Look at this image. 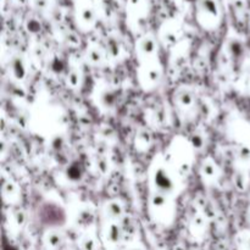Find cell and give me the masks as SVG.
I'll use <instances>...</instances> for the list:
<instances>
[{
  "instance_id": "4fadbf2b",
  "label": "cell",
  "mask_w": 250,
  "mask_h": 250,
  "mask_svg": "<svg viewBox=\"0 0 250 250\" xmlns=\"http://www.w3.org/2000/svg\"><path fill=\"white\" fill-rule=\"evenodd\" d=\"M126 215V207L120 199L105 200L99 208V216L102 217V221L121 222Z\"/></svg>"
},
{
  "instance_id": "5b68a950",
  "label": "cell",
  "mask_w": 250,
  "mask_h": 250,
  "mask_svg": "<svg viewBox=\"0 0 250 250\" xmlns=\"http://www.w3.org/2000/svg\"><path fill=\"white\" fill-rule=\"evenodd\" d=\"M102 15L98 0H75L72 2V19L76 28L82 33L93 31Z\"/></svg>"
},
{
  "instance_id": "ffe728a7",
  "label": "cell",
  "mask_w": 250,
  "mask_h": 250,
  "mask_svg": "<svg viewBox=\"0 0 250 250\" xmlns=\"http://www.w3.org/2000/svg\"><path fill=\"white\" fill-rule=\"evenodd\" d=\"M105 53H106L107 60L120 61L124 59L125 45L119 37H109L104 44Z\"/></svg>"
},
{
  "instance_id": "5bb4252c",
  "label": "cell",
  "mask_w": 250,
  "mask_h": 250,
  "mask_svg": "<svg viewBox=\"0 0 250 250\" xmlns=\"http://www.w3.org/2000/svg\"><path fill=\"white\" fill-rule=\"evenodd\" d=\"M7 71H9V76L15 82H23L29 72L27 59L23 55H21V54H15V55H12L9 59Z\"/></svg>"
},
{
  "instance_id": "cb8c5ba5",
  "label": "cell",
  "mask_w": 250,
  "mask_h": 250,
  "mask_svg": "<svg viewBox=\"0 0 250 250\" xmlns=\"http://www.w3.org/2000/svg\"><path fill=\"white\" fill-rule=\"evenodd\" d=\"M41 19L42 17H39L38 15L33 14V12H31V14L24 19L23 26L27 33L31 34V36H37V34L41 33L42 28H43V24H42Z\"/></svg>"
},
{
  "instance_id": "9c48e42d",
  "label": "cell",
  "mask_w": 250,
  "mask_h": 250,
  "mask_svg": "<svg viewBox=\"0 0 250 250\" xmlns=\"http://www.w3.org/2000/svg\"><path fill=\"white\" fill-rule=\"evenodd\" d=\"M99 237L104 249H117L126 239V233L121 222L103 221Z\"/></svg>"
},
{
  "instance_id": "4dcf8cb0",
  "label": "cell",
  "mask_w": 250,
  "mask_h": 250,
  "mask_svg": "<svg viewBox=\"0 0 250 250\" xmlns=\"http://www.w3.org/2000/svg\"><path fill=\"white\" fill-rule=\"evenodd\" d=\"M71 1H72V2H73V1H75V0H71Z\"/></svg>"
},
{
  "instance_id": "8992f818",
  "label": "cell",
  "mask_w": 250,
  "mask_h": 250,
  "mask_svg": "<svg viewBox=\"0 0 250 250\" xmlns=\"http://www.w3.org/2000/svg\"><path fill=\"white\" fill-rule=\"evenodd\" d=\"M164 73L165 70L159 59L138 62L137 82L144 92H153L163 82Z\"/></svg>"
},
{
  "instance_id": "d6986e66",
  "label": "cell",
  "mask_w": 250,
  "mask_h": 250,
  "mask_svg": "<svg viewBox=\"0 0 250 250\" xmlns=\"http://www.w3.org/2000/svg\"><path fill=\"white\" fill-rule=\"evenodd\" d=\"M1 193L2 199L6 204L16 205L21 199V189L19 188L17 183L10 177H2Z\"/></svg>"
},
{
  "instance_id": "e0dca14e",
  "label": "cell",
  "mask_w": 250,
  "mask_h": 250,
  "mask_svg": "<svg viewBox=\"0 0 250 250\" xmlns=\"http://www.w3.org/2000/svg\"><path fill=\"white\" fill-rule=\"evenodd\" d=\"M83 60L92 67H100L107 61L104 45L98 43H90L83 53Z\"/></svg>"
},
{
  "instance_id": "3957f363",
  "label": "cell",
  "mask_w": 250,
  "mask_h": 250,
  "mask_svg": "<svg viewBox=\"0 0 250 250\" xmlns=\"http://www.w3.org/2000/svg\"><path fill=\"white\" fill-rule=\"evenodd\" d=\"M175 199L176 198L170 195L149 192L146 209L149 217L154 224L161 227L172 226L177 215V205Z\"/></svg>"
},
{
  "instance_id": "83f0119b",
  "label": "cell",
  "mask_w": 250,
  "mask_h": 250,
  "mask_svg": "<svg viewBox=\"0 0 250 250\" xmlns=\"http://www.w3.org/2000/svg\"><path fill=\"white\" fill-rule=\"evenodd\" d=\"M122 250H148V249H146V247L144 246L143 243L134 241V242H129V243L127 244V246Z\"/></svg>"
},
{
  "instance_id": "603a6c76",
  "label": "cell",
  "mask_w": 250,
  "mask_h": 250,
  "mask_svg": "<svg viewBox=\"0 0 250 250\" xmlns=\"http://www.w3.org/2000/svg\"><path fill=\"white\" fill-rule=\"evenodd\" d=\"M65 81L68 88H71V89H78L82 85L83 82V73L81 71V68L75 67V66H71L70 68H67Z\"/></svg>"
},
{
  "instance_id": "7a4b0ae2",
  "label": "cell",
  "mask_w": 250,
  "mask_h": 250,
  "mask_svg": "<svg viewBox=\"0 0 250 250\" xmlns=\"http://www.w3.org/2000/svg\"><path fill=\"white\" fill-rule=\"evenodd\" d=\"M195 151L197 150L192 146L189 138L176 136L164 153L166 163L182 181L187 178L192 171L195 161Z\"/></svg>"
},
{
  "instance_id": "6da1fadb",
  "label": "cell",
  "mask_w": 250,
  "mask_h": 250,
  "mask_svg": "<svg viewBox=\"0 0 250 250\" xmlns=\"http://www.w3.org/2000/svg\"><path fill=\"white\" fill-rule=\"evenodd\" d=\"M146 177L150 192L176 198L183 188V181L168 166L164 154H158L151 159Z\"/></svg>"
},
{
  "instance_id": "484cf974",
  "label": "cell",
  "mask_w": 250,
  "mask_h": 250,
  "mask_svg": "<svg viewBox=\"0 0 250 250\" xmlns=\"http://www.w3.org/2000/svg\"><path fill=\"white\" fill-rule=\"evenodd\" d=\"M233 185L236 186L237 190H239V192H243V190H246L247 188H248V185H249L248 172H247L246 170H241V168H238L236 172V175L233 176Z\"/></svg>"
},
{
  "instance_id": "30bf717a",
  "label": "cell",
  "mask_w": 250,
  "mask_h": 250,
  "mask_svg": "<svg viewBox=\"0 0 250 250\" xmlns=\"http://www.w3.org/2000/svg\"><path fill=\"white\" fill-rule=\"evenodd\" d=\"M160 42L153 32H146L137 38L134 43V53H136L138 62L158 59Z\"/></svg>"
},
{
  "instance_id": "f546056e",
  "label": "cell",
  "mask_w": 250,
  "mask_h": 250,
  "mask_svg": "<svg viewBox=\"0 0 250 250\" xmlns=\"http://www.w3.org/2000/svg\"><path fill=\"white\" fill-rule=\"evenodd\" d=\"M104 250H117V249H104Z\"/></svg>"
},
{
  "instance_id": "ba28073f",
  "label": "cell",
  "mask_w": 250,
  "mask_h": 250,
  "mask_svg": "<svg viewBox=\"0 0 250 250\" xmlns=\"http://www.w3.org/2000/svg\"><path fill=\"white\" fill-rule=\"evenodd\" d=\"M172 104L181 116L189 119L198 111L199 98L197 92L190 85H180L172 94Z\"/></svg>"
},
{
  "instance_id": "4316f807",
  "label": "cell",
  "mask_w": 250,
  "mask_h": 250,
  "mask_svg": "<svg viewBox=\"0 0 250 250\" xmlns=\"http://www.w3.org/2000/svg\"><path fill=\"white\" fill-rule=\"evenodd\" d=\"M15 216V219H12V222H15L14 226L17 229H21L24 226V222H26V215H24L23 210H16V211L12 212Z\"/></svg>"
},
{
  "instance_id": "9a60e30c",
  "label": "cell",
  "mask_w": 250,
  "mask_h": 250,
  "mask_svg": "<svg viewBox=\"0 0 250 250\" xmlns=\"http://www.w3.org/2000/svg\"><path fill=\"white\" fill-rule=\"evenodd\" d=\"M187 229L193 239H197V241L204 239L209 231V221H208L207 216L200 211L194 212L188 220Z\"/></svg>"
},
{
  "instance_id": "7402d4cb",
  "label": "cell",
  "mask_w": 250,
  "mask_h": 250,
  "mask_svg": "<svg viewBox=\"0 0 250 250\" xmlns=\"http://www.w3.org/2000/svg\"><path fill=\"white\" fill-rule=\"evenodd\" d=\"M151 144H153V134L149 131V128L141 127V128L137 129L133 139L134 149L137 151L144 153V151H148L150 149Z\"/></svg>"
},
{
  "instance_id": "ac0fdd59",
  "label": "cell",
  "mask_w": 250,
  "mask_h": 250,
  "mask_svg": "<svg viewBox=\"0 0 250 250\" xmlns=\"http://www.w3.org/2000/svg\"><path fill=\"white\" fill-rule=\"evenodd\" d=\"M77 247L80 250H100L103 244L100 241L99 233H97L92 227L84 229L78 237Z\"/></svg>"
},
{
  "instance_id": "2e32d148",
  "label": "cell",
  "mask_w": 250,
  "mask_h": 250,
  "mask_svg": "<svg viewBox=\"0 0 250 250\" xmlns=\"http://www.w3.org/2000/svg\"><path fill=\"white\" fill-rule=\"evenodd\" d=\"M65 243V233L60 227H48L42 236V249L61 250Z\"/></svg>"
},
{
  "instance_id": "277c9868",
  "label": "cell",
  "mask_w": 250,
  "mask_h": 250,
  "mask_svg": "<svg viewBox=\"0 0 250 250\" xmlns=\"http://www.w3.org/2000/svg\"><path fill=\"white\" fill-rule=\"evenodd\" d=\"M194 16L198 26L207 32L220 28L224 20L221 0H194Z\"/></svg>"
},
{
  "instance_id": "52a82bcc",
  "label": "cell",
  "mask_w": 250,
  "mask_h": 250,
  "mask_svg": "<svg viewBox=\"0 0 250 250\" xmlns=\"http://www.w3.org/2000/svg\"><path fill=\"white\" fill-rule=\"evenodd\" d=\"M183 36H185V26L182 20L178 17H168L164 20L156 32L160 45L168 50H172L181 42L185 41Z\"/></svg>"
},
{
  "instance_id": "44dd1931",
  "label": "cell",
  "mask_w": 250,
  "mask_h": 250,
  "mask_svg": "<svg viewBox=\"0 0 250 250\" xmlns=\"http://www.w3.org/2000/svg\"><path fill=\"white\" fill-rule=\"evenodd\" d=\"M27 5L31 12L43 19L53 15L56 7V0H27Z\"/></svg>"
},
{
  "instance_id": "8fae6325",
  "label": "cell",
  "mask_w": 250,
  "mask_h": 250,
  "mask_svg": "<svg viewBox=\"0 0 250 250\" xmlns=\"http://www.w3.org/2000/svg\"><path fill=\"white\" fill-rule=\"evenodd\" d=\"M125 11L129 26L139 28L150 15L151 0H126Z\"/></svg>"
},
{
  "instance_id": "7c38bea8",
  "label": "cell",
  "mask_w": 250,
  "mask_h": 250,
  "mask_svg": "<svg viewBox=\"0 0 250 250\" xmlns=\"http://www.w3.org/2000/svg\"><path fill=\"white\" fill-rule=\"evenodd\" d=\"M199 177L204 186H216L221 178V167L211 156H207L199 165Z\"/></svg>"
},
{
  "instance_id": "d4e9b609",
  "label": "cell",
  "mask_w": 250,
  "mask_h": 250,
  "mask_svg": "<svg viewBox=\"0 0 250 250\" xmlns=\"http://www.w3.org/2000/svg\"><path fill=\"white\" fill-rule=\"evenodd\" d=\"M234 244L237 250H250V229L239 231L234 236Z\"/></svg>"
},
{
  "instance_id": "f1b7e54d",
  "label": "cell",
  "mask_w": 250,
  "mask_h": 250,
  "mask_svg": "<svg viewBox=\"0 0 250 250\" xmlns=\"http://www.w3.org/2000/svg\"><path fill=\"white\" fill-rule=\"evenodd\" d=\"M173 250H186V249L183 248L182 246H177V247H175V248H173Z\"/></svg>"
}]
</instances>
